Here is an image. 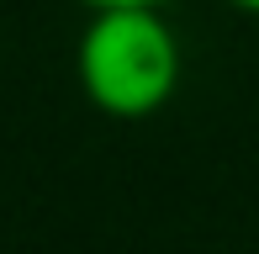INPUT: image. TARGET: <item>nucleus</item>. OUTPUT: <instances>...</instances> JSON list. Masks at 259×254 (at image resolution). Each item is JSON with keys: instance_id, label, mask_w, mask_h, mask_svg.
<instances>
[{"instance_id": "obj_1", "label": "nucleus", "mask_w": 259, "mask_h": 254, "mask_svg": "<svg viewBox=\"0 0 259 254\" xmlns=\"http://www.w3.org/2000/svg\"><path fill=\"white\" fill-rule=\"evenodd\" d=\"M180 37L159 6L90 11L74 48V74L85 101L116 122H143L164 111L180 90Z\"/></svg>"}, {"instance_id": "obj_2", "label": "nucleus", "mask_w": 259, "mask_h": 254, "mask_svg": "<svg viewBox=\"0 0 259 254\" xmlns=\"http://www.w3.org/2000/svg\"><path fill=\"white\" fill-rule=\"evenodd\" d=\"M90 11H106V6H164V0H79Z\"/></svg>"}, {"instance_id": "obj_3", "label": "nucleus", "mask_w": 259, "mask_h": 254, "mask_svg": "<svg viewBox=\"0 0 259 254\" xmlns=\"http://www.w3.org/2000/svg\"><path fill=\"white\" fill-rule=\"evenodd\" d=\"M228 6H238V11H249V16H259V0H228Z\"/></svg>"}]
</instances>
